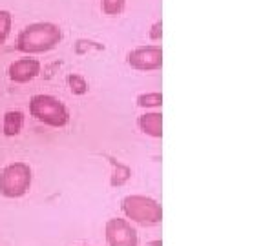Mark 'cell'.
Masks as SVG:
<instances>
[{"mask_svg":"<svg viewBox=\"0 0 263 246\" xmlns=\"http://www.w3.org/2000/svg\"><path fill=\"white\" fill-rule=\"evenodd\" d=\"M62 42V29L55 22H31L21 29L16 37V49L24 55H41L55 49Z\"/></svg>","mask_w":263,"mask_h":246,"instance_id":"obj_1","label":"cell"},{"mask_svg":"<svg viewBox=\"0 0 263 246\" xmlns=\"http://www.w3.org/2000/svg\"><path fill=\"white\" fill-rule=\"evenodd\" d=\"M29 115L39 122L51 128H64L70 122V110L53 95H33L29 98Z\"/></svg>","mask_w":263,"mask_h":246,"instance_id":"obj_2","label":"cell"},{"mask_svg":"<svg viewBox=\"0 0 263 246\" xmlns=\"http://www.w3.org/2000/svg\"><path fill=\"white\" fill-rule=\"evenodd\" d=\"M31 182V166L26 162H11L0 172V195L6 199H21L29 192Z\"/></svg>","mask_w":263,"mask_h":246,"instance_id":"obj_3","label":"cell"},{"mask_svg":"<svg viewBox=\"0 0 263 246\" xmlns=\"http://www.w3.org/2000/svg\"><path fill=\"white\" fill-rule=\"evenodd\" d=\"M123 212L128 219H132L137 224L154 226L159 224L163 219L161 204L146 195H128L123 199Z\"/></svg>","mask_w":263,"mask_h":246,"instance_id":"obj_4","label":"cell"},{"mask_svg":"<svg viewBox=\"0 0 263 246\" xmlns=\"http://www.w3.org/2000/svg\"><path fill=\"white\" fill-rule=\"evenodd\" d=\"M108 246H137L139 235L126 219H110L104 226Z\"/></svg>","mask_w":263,"mask_h":246,"instance_id":"obj_5","label":"cell"},{"mask_svg":"<svg viewBox=\"0 0 263 246\" xmlns=\"http://www.w3.org/2000/svg\"><path fill=\"white\" fill-rule=\"evenodd\" d=\"M128 64L134 70L139 71H152L159 70L163 66V49L161 46H141L128 53Z\"/></svg>","mask_w":263,"mask_h":246,"instance_id":"obj_6","label":"cell"},{"mask_svg":"<svg viewBox=\"0 0 263 246\" xmlns=\"http://www.w3.org/2000/svg\"><path fill=\"white\" fill-rule=\"evenodd\" d=\"M41 73V62L37 58H33L31 55L18 58V60L11 62L8 68V77L15 84H26L31 82L33 78H37Z\"/></svg>","mask_w":263,"mask_h":246,"instance_id":"obj_7","label":"cell"},{"mask_svg":"<svg viewBox=\"0 0 263 246\" xmlns=\"http://www.w3.org/2000/svg\"><path fill=\"white\" fill-rule=\"evenodd\" d=\"M137 126L143 133L154 137V139H159L163 137V115L159 111H148L137 119Z\"/></svg>","mask_w":263,"mask_h":246,"instance_id":"obj_8","label":"cell"},{"mask_svg":"<svg viewBox=\"0 0 263 246\" xmlns=\"http://www.w3.org/2000/svg\"><path fill=\"white\" fill-rule=\"evenodd\" d=\"M24 128V113L18 110H9L2 117V133L6 137H16L21 135Z\"/></svg>","mask_w":263,"mask_h":246,"instance_id":"obj_9","label":"cell"},{"mask_svg":"<svg viewBox=\"0 0 263 246\" xmlns=\"http://www.w3.org/2000/svg\"><path fill=\"white\" fill-rule=\"evenodd\" d=\"M13 28V16L8 9H0V46H4L6 40L11 35Z\"/></svg>","mask_w":263,"mask_h":246,"instance_id":"obj_10","label":"cell"},{"mask_svg":"<svg viewBox=\"0 0 263 246\" xmlns=\"http://www.w3.org/2000/svg\"><path fill=\"white\" fill-rule=\"evenodd\" d=\"M124 6H126V0H101V8L103 13L108 16H117L124 11Z\"/></svg>","mask_w":263,"mask_h":246,"instance_id":"obj_11","label":"cell"},{"mask_svg":"<svg viewBox=\"0 0 263 246\" xmlns=\"http://www.w3.org/2000/svg\"><path fill=\"white\" fill-rule=\"evenodd\" d=\"M68 86H70V90H71V93H73V95L88 93V82H86V78L81 77V75H77V73L68 75Z\"/></svg>","mask_w":263,"mask_h":246,"instance_id":"obj_12","label":"cell"},{"mask_svg":"<svg viewBox=\"0 0 263 246\" xmlns=\"http://www.w3.org/2000/svg\"><path fill=\"white\" fill-rule=\"evenodd\" d=\"M163 104V95L159 91H154V93H143L137 97V106L141 108H157Z\"/></svg>","mask_w":263,"mask_h":246,"instance_id":"obj_13","label":"cell"},{"mask_svg":"<svg viewBox=\"0 0 263 246\" xmlns=\"http://www.w3.org/2000/svg\"><path fill=\"white\" fill-rule=\"evenodd\" d=\"M114 166H115V175H114V179H111V184L119 186V184H123V182H126L128 177H130V168L123 166V164H119V162H114Z\"/></svg>","mask_w":263,"mask_h":246,"instance_id":"obj_14","label":"cell"},{"mask_svg":"<svg viewBox=\"0 0 263 246\" xmlns=\"http://www.w3.org/2000/svg\"><path fill=\"white\" fill-rule=\"evenodd\" d=\"M161 35H163V24L161 22H156L150 29V38L152 40H161Z\"/></svg>","mask_w":263,"mask_h":246,"instance_id":"obj_15","label":"cell"},{"mask_svg":"<svg viewBox=\"0 0 263 246\" xmlns=\"http://www.w3.org/2000/svg\"><path fill=\"white\" fill-rule=\"evenodd\" d=\"M146 246H163V244H161V241H152V242H148Z\"/></svg>","mask_w":263,"mask_h":246,"instance_id":"obj_16","label":"cell"}]
</instances>
